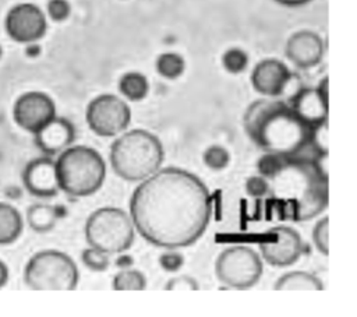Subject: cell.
<instances>
[{"label": "cell", "mask_w": 357, "mask_h": 317, "mask_svg": "<svg viewBox=\"0 0 357 317\" xmlns=\"http://www.w3.org/2000/svg\"><path fill=\"white\" fill-rule=\"evenodd\" d=\"M264 272L261 256L248 246H231L216 258L215 274L220 283L233 289H250Z\"/></svg>", "instance_id": "ba28073f"}, {"label": "cell", "mask_w": 357, "mask_h": 317, "mask_svg": "<svg viewBox=\"0 0 357 317\" xmlns=\"http://www.w3.org/2000/svg\"><path fill=\"white\" fill-rule=\"evenodd\" d=\"M276 1H279L282 4H286V6H300V4H304L310 0H276Z\"/></svg>", "instance_id": "d590c367"}, {"label": "cell", "mask_w": 357, "mask_h": 317, "mask_svg": "<svg viewBox=\"0 0 357 317\" xmlns=\"http://www.w3.org/2000/svg\"><path fill=\"white\" fill-rule=\"evenodd\" d=\"M322 156H293L269 180V194L290 205V219L308 221L328 205V177L321 166Z\"/></svg>", "instance_id": "3957f363"}, {"label": "cell", "mask_w": 357, "mask_h": 317, "mask_svg": "<svg viewBox=\"0 0 357 317\" xmlns=\"http://www.w3.org/2000/svg\"><path fill=\"white\" fill-rule=\"evenodd\" d=\"M289 158L290 156L275 154V152H265L257 161L258 175L271 180L273 176H276L283 169V166L287 163Z\"/></svg>", "instance_id": "cb8c5ba5"}, {"label": "cell", "mask_w": 357, "mask_h": 317, "mask_svg": "<svg viewBox=\"0 0 357 317\" xmlns=\"http://www.w3.org/2000/svg\"><path fill=\"white\" fill-rule=\"evenodd\" d=\"M47 29L45 13L32 3L14 6L6 17V31L11 39L31 43L40 39Z\"/></svg>", "instance_id": "8fae6325"}, {"label": "cell", "mask_w": 357, "mask_h": 317, "mask_svg": "<svg viewBox=\"0 0 357 317\" xmlns=\"http://www.w3.org/2000/svg\"><path fill=\"white\" fill-rule=\"evenodd\" d=\"M156 71L167 80H174L177 77H180L184 73L185 68V61L184 59L174 52H167V53H162L155 63Z\"/></svg>", "instance_id": "603a6c76"}, {"label": "cell", "mask_w": 357, "mask_h": 317, "mask_svg": "<svg viewBox=\"0 0 357 317\" xmlns=\"http://www.w3.org/2000/svg\"><path fill=\"white\" fill-rule=\"evenodd\" d=\"M8 278V270L3 261H0V288L7 282Z\"/></svg>", "instance_id": "e575fe53"}, {"label": "cell", "mask_w": 357, "mask_h": 317, "mask_svg": "<svg viewBox=\"0 0 357 317\" xmlns=\"http://www.w3.org/2000/svg\"><path fill=\"white\" fill-rule=\"evenodd\" d=\"M204 163L212 170H222L230 162V152L222 145H209L202 154Z\"/></svg>", "instance_id": "d4e9b609"}, {"label": "cell", "mask_w": 357, "mask_h": 317, "mask_svg": "<svg viewBox=\"0 0 357 317\" xmlns=\"http://www.w3.org/2000/svg\"><path fill=\"white\" fill-rule=\"evenodd\" d=\"M244 190H245V193H247L250 197H252V198H262V197H265V196L269 194V190H271L269 180L265 179V177L261 176V175L250 176V177L245 180Z\"/></svg>", "instance_id": "f1b7e54d"}, {"label": "cell", "mask_w": 357, "mask_h": 317, "mask_svg": "<svg viewBox=\"0 0 357 317\" xmlns=\"http://www.w3.org/2000/svg\"><path fill=\"white\" fill-rule=\"evenodd\" d=\"M325 47L321 36L312 31H298L293 34L286 43L287 59L298 68H311L317 66L322 56Z\"/></svg>", "instance_id": "9a60e30c"}, {"label": "cell", "mask_w": 357, "mask_h": 317, "mask_svg": "<svg viewBox=\"0 0 357 317\" xmlns=\"http://www.w3.org/2000/svg\"><path fill=\"white\" fill-rule=\"evenodd\" d=\"M25 283L35 290H73L78 285L79 271L74 260L59 250H43L28 261Z\"/></svg>", "instance_id": "52a82bcc"}, {"label": "cell", "mask_w": 357, "mask_h": 317, "mask_svg": "<svg viewBox=\"0 0 357 317\" xmlns=\"http://www.w3.org/2000/svg\"><path fill=\"white\" fill-rule=\"evenodd\" d=\"M22 230V219L20 212L6 204L0 202V244L14 242Z\"/></svg>", "instance_id": "d6986e66"}, {"label": "cell", "mask_w": 357, "mask_h": 317, "mask_svg": "<svg viewBox=\"0 0 357 317\" xmlns=\"http://www.w3.org/2000/svg\"><path fill=\"white\" fill-rule=\"evenodd\" d=\"M183 264H184V256L176 251V249H167V251L159 256V265L162 267V270L167 272L178 271L183 267Z\"/></svg>", "instance_id": "f546056e"}, {"label": "cell", "mask_w": 357, "mask_h": 317, "mask_svg": "<svg viewBox=\"0 0 357 317\" xmlns=\"http://www.w3.org/2000/svg\"><path fill=\"white\" fill-rule=\"evenodd\" d=\"M1 54H3V49H1V46H0V57H1Z\"/></svg>", "instance_id": "8d00e7d4"}, {"label": "cell", "mask_w": 357, "mask_h": 317, "mask_svg": "<svg viewBox=\"0 0 357 317\" xmlns=\"http://www.w3.org/2000/svg\"><path fill=\"white\" fill-rule=\"evenodd\" d=\"M71 13V6L67 0H49L47 14L53 21H64Z\"/></svg>", "instance_id": "4dcf8cb0"}, {"label": "cell", "mask_w": 357, "mask_h": 317, "mask_svg": "<svg viewBox=\"0 0 357 317\" xmlns=\"http://www.w3.org/2000/svg\"><path fill=\"white\" fill-rule=\"evenodd\" d=\"M123 254V253H121ZM134 263V260L128 256V254H123V256H119L117 260H116V265L121 270V268H128L131 267Z\"/></svg>", "instance_id": "d6a6232c"}, {"label": "cell", "mask_w": 357, "mask_h": 317, "mask_svg": "<svg viewBox=\"0 0 357 317\" xmlns=\"http://www.w3.org/2000/svg\"><path fill=\"white\" fill-rule=\"evenodd\" d=\"M289 105L296 115L311 127L328 121V78H324L318 88L298 89Z\"/></svg>", "instance_id": "4fadbf2b"}, {"label": "cell", "mask_w": 357, "mask_h": 317, "mask_svg": "<svg viewBox=\"0 0 357 317\" xmlns=\"http://www.w3.org/2000/svg\"><path fill=\"white\" fill-rule=\"evenodd\" d=\"M28 222L29 226L39 232V233H45L47 230H50L56 221H57V208L47 205V204H35L28 209Z\"/></svg>", "instance_id": "44dd1931"}, {"label": "cell", "mask_w": 357, "mask_h": 317, "mask_svg": "<svg viewBox=\"0 0 357 317\" xmlns=\"http://www.w3.org/2000/svg\"><path fill=\"white\" fill-rule=\"evenodd\" d=\"M114 290H142L146 288L145 275L135 268H121L112 281Z\"/></svg>", "instance_id": "7402d4cb"}, {"label": "cell", "mask_w": 357, "mask_h": 317, "mask_svg": "<svg viewBox=\"0 0 357 317\" xmlns=\"http://www.w3.org/2000/svg\"><path fill=\"white\" fill-rule=\"evenodd\" d=\"M261 257L272 267H289L300 260L305 243L300 233L287 225L273 226L265 232L259 242Z\"/></svg>", "instance_id": "30bf717a"}, {"label": "cell", "mask_w": 357, "mask_h": 317, "mask_svg": "<svg viewBox=\"0 0 357 317\" xmlns=\"http://www.w3.org/2000/svg\"><path fill=\"white\" fill-rule=\"evenodd\" d=\"M54 116L56 105L45 92H26L21 95L14 105V120L20 127L33 134Z\"/></svg>", "instance_id": "7c38bea8"}, {"label": "cell", "mask_w": 357, "mask_h": 317, "mask_svg": "<svg viewBox=\"0 0 357 317\" xmlns=\"http://www.w3.org/2000/svg\"><path fill=\"white\" fill-rule=\"evenodd\" d=\"M85 239L89 246L105 253L121 254L135 239V228L130 215L117 207L95 209L85 223Z\"/></svg>", "instance_id": "8992f818"}, {"label": "cell", "mask_w": 357, "mask_h": 317, "mask_svg": "<svg viewBox=\"0 0 357 317\" xmlns=\"http://www.w3.org/2000/svg\"><path fill=\"white\" fill-rule=\"evenodd\" d=\"M243 127L264 152L286 156H326L314 147V130L282 99H258L244 112Z\"/></svg>", "instance_id": "7a4b0ae2"}, {"label": "cell", "mask_w": 357, "mask_h": 317, "mask_svg": "<svg viewBox=\"0 0 357 317\" xmlns=\"http://www.w3.org/2000/svg\"><path fill=\"white\" fill-rule=\"evenodd\" d=\"M28 191L36 197H53L59 193L56 163L50 156H40L31 161L22 175Z\"/></svg>", "instance_id": "2e32d148"}, {"label": "cell", "mask_w": 357, "mask_h": 317, "mask_svg": "<svg viewBox=\"0 0 357 317\" xmlns=\"http://www.w3.org/2000/svg\"><path fill=\"white\" fill-rule=\"evenodd\" d=\"M315 249L324 254H329V216L321 218L312 228L311 233Z\"/></svg>", "instance_id": "83f0119b"}, {"label": "cell", "mask_w": 357, "mask_h": 317, "mask_svg": "<svg viewBox=\"0 0 357 317\" xmlns=\"http://www.w3.org/2000/svg\"><path fill=\"white\" fill-rule=\"evenodd\" d=\"M165 289H167V290H197V289H199V285L192 277L180 275V277H174L170 281H167L165 285Z\"/></svg>", "instance_id": "1f68e13d"}, {"label": "cell", "mask_w": 357, "mask_h": 317, "mask_svg": "<svg viewBox=\"0 0 357 317\" xmlns=\"http://www.w3.org/2000/svg\"><path fill=\"white\" fill-rule=\"evenodd\" d=\"M113 172L127 182H141L160 169L165 149L160 140L148 130L123 131L110 147Z\"/></svg>", "instance_id": "277c9868"}, {"label": "cell", "mask_w": 357, "mask_h": 317, "mask_svg": "<svg viewBox=\"0 0 357 317\" xmlns=\"http://www.w3.org/2000/svg\"><path fill=\"white\" fill-rule=\"evenodd\" d=\"M275 290H322V281L307 271H290L273 283Z\"/></svg>", "instance_id": "ac0fdd59"}, {"label": "cell", "mask_w": 357, "mask_h": 317, "mask_svg": "<svg viewBox=\"0 0 357 317\" xmlns=\"http://www.w3.org/2000/svg\"><path fill=\"white\" fill-rule=\"evenodd\" d=\"M75 138V128L73 123L64 117L54 116L42 128L35 133L36 145L40 151L50 156L57 155L68 148Z\"/></svg>", "instance_id": "e0dca14e"}, {"label": "cell", "mask_w": 357, "mask_h": 317, "mask_svg": "<svg viewBox=\"0 0 357 317\" xmlns=\"http://www.w3.org/2000/svg\"><path fill=\"white\" fill-rule=\"evenodd\" d=\"M119 91L128 101H132V102L142 101L149 91L148 78L138 71L126 73L121 75L119 81Z\"/></svg>", "instance_id": "ffe728a7"}, {"label": "cell", "mask_w": 357, "mask_h": 317, "mask_svg": "<svg viewBox=\"0 0 357 317\" xmlns=\"http://www.w3.org/2000/svg\"><path fill=\"white\" fill-rule=\"evenodd\" d=\"M81 260L85 264V267H88L92 271H96V272L106 271L109 268V264H110L109 254L96 249V247H92V246L86 247L82 251Z\"/></svg>", "instance_id": "4316f807"}, {"label": "cell", "mask_w": 357, "mask_h": 317, "mask_svg": "<svg viewBox=\"0 0 357 317\" xmlns=\"http://www.w3.org/2000/svg\"><path fill=\"white\" fill-rule=\"evenodd\" d=\"M291 71L278 59L259 61L251 73V84L257 92L268 98L280 96L291 81Z\"/></svg>", "instance_id": "5bb4252c"}, {"label": "cell", "mask_w": 357, "mask_h": 317, "mask_svg": "<svg viewBox=\"0 0 357 317\" xmlns=\"http://www.w3.org/2000/svg\"><path fill=\"white\" fill-rule=\"evenodd\" d=\"M26 54L28 56H31V57H36L39 53H40V47H39V45H36V43H33V42H31L28 46H26Z\"/></svg>", "instance_id": "836d02e7"}, {"label": "cell", "mask_w": 357, "mask_h": 317, "mask_svg": "<svg viewBox=\"0 0 357 317\" xmlns=\"http://www.w3.org/2000/svg\"><path fill=\"white\" fill-rule=\"evenodd\" d=\"M54 163L59 187L70 196H92L105 183V159L91 147L70 145L60 152Z\"/></svg>", "instance_id": "5b68a950"}, {"label": "cell", "mask_w": 357, "mask_h": 317, "mask_svg": "<svg viewBox=\"0 0 357 317\" xmlns=\"http://www.w3.org/2000/svg\"><path fill=\"white\" fill-rule=\"evenodd\" d=\"M88 127L99 137H114L127 130L131 123L128 103L112 94L93 98L86 106Z\"/></svg>", "instance_id": "9c48e42d"}, {"label": "cell", "mask_w": 357, "mask_h": 317, "mask_svg": "<svg viewBox=\"0 0 357 317\" xmlns=\"http://www.w3.org/2000/svg\"><path fill=\"white\" fill-rule=\"evenodd\" d=\"M222 64L231 74L243 73L248 66V54L240 47H230L223 53Z\"/></svg>", "instance_id": "484cf974"}, {"label": "cell", "mask_w": 357, "mask_h": 317, "mask_svg": "<svg viewBox=\"0 0 357 317\" xmlns=\"http://www.w3.org/2000/svg\"><path fill=\"white\" fill-rule=\"evenodd\" d=\"M212 197L194 173L167 166L141 180L131 194L130 218L151 244L180 249L194 244L206 230Z\"/></svg>", "instance_id": "6da1fadb"}]
</instances>
